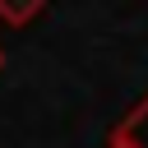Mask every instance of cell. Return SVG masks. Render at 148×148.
<instances>
[{
  "instance_id": "obj_1",
  "label": "cell",
  "mask_w": 148,
  "mask_h": 148,
  "mask_svg": "<svg viewBox=\"0 0 148 148\" xmlns=\"http://www.w3.org/2000/svg\"><path fill=\"white\" fill-rule=\"evenodd\" d=\"M42 9H46V0H0V18H5V23H14V28L32 23Z\"/></svg>"
},
{
  "instance_id": "obj_2",
  "label": "cell",
  "mask_w": 148,
  "mask_h": 148,
  "mask_svg": "<svg viewBox=\"0 0 148 148\" xmlns=\"http://www.w3.org/2000/svg\"><path fill=\"white\" fill-rule=\"evenodd\" d=\"M106 148H143V143H139L134 134H125V130H116V134L106 139Z\"/></svg>"
},
{
  "instance_id": "obj_3",
  "label": "cell",
  "mask_w": 148,
  "mask_h": 148,
  "mask_svg": "<svg viewBox=\"0 0 148 148\" xmlns=\"http://www.w3.org/2000/svg\"><path fill=\"white\" fill-rule=\"evenodd\" d=\"M0 69H5V51H0Z\"/></svg>"
}]
</instances>
